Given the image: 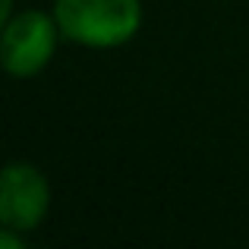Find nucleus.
Masks as SVG:
<instances>
[{
	"label": "nucleus",
	"mask_w": 249,
	"mask_h": 249,
	"mask_svg": "<svg viewBox=\"0 0 249 249\" xmlns=\"http://www.w3.org/2000/svg\"><path fill=\"white\" fill-rule=\"evenodd\" d=\"M60 41L63 32L54 13L38 10V6L16 10L3 19V29H0V63L10 79H35L54 60Z\"/></svg>",
	"instance_id": "obj_2"
},
{
	"label": "nucleus",
	"mask_w": 249,
	"mask_h": 249,
	"mask_svg": "<svg viewBox=\"0 0 249 249\" xmlns=\"http://www.w3.org/2000/svg\"><path fill=\"white\" fill-rule=\"evenodd\" d=\"M51 212V183L41 167L29 161H10L0 174V227L29 237Z\"/></svg>",
	"instance_id": "obj_3"
},
{
	"label": "nucleus",
	"mask_w": 249,
	"mask_h": 249,
	"mask_svg": "<svg viewBox=\"0 0 249 249\" xmlns=\"http://www.w3.org/2000/svg\"><path fill=\"white\" fill-rule=\"evenodd\" d=\"M63 41L89 51H114L129 44L142 29V0H54L51 6Z\"/></svg>",
	"instance_id": "obj_1"
}]
</instances>
